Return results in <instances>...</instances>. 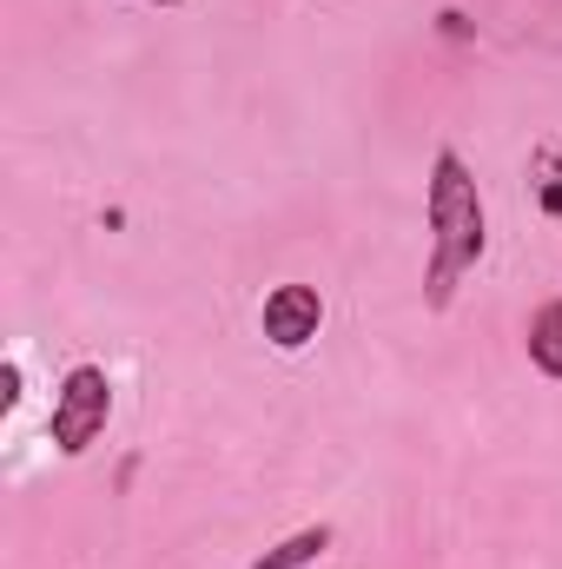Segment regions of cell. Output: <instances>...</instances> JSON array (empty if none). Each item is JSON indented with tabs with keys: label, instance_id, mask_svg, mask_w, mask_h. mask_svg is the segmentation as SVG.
<instances>
[{
	"label": "cell",
	"instance_id": "obj_7",
	"mask_svg": "<svg viewBox=\"0 0 562 569\" xmlns=\"http://www.w3.org/2000/svg\"><path fill=\"white\" fill-rule=\"evenodd\" d=\"M436 27H443L450 40H470V13H456V7H443V13H436Z\"/></svg>",
	"mask_w": 562,
	"mask_h": 569
},
{
	"label": "cell",
	"instance_id": "obj_6",
	"mask_svg": "<svg viewBox=\"0 0 562 569\" xmlns=\"http://www.w3.org/2000/svg\"><path fill=\"white\" fill-rule=\"evenodd\" d=\"M536 166H543V172H550V179H543V192H536V199H543V212H550V219H562V166H556V152H536Z\"/></svg>",
	"mask_w": 562,
	"mask_h": 569
},
{
	"label": "cell",
	"instance_id": "obj_3",
	"mask_svg": "<svg viewBox=\"0 0 562 569\" xmlns=\"http://www.w3.org/2000/svg\"><path fill=\"white\" fill-rule=\"evenodd\" d=\"M259 331H265L279 351H304V345L324 331V298H318L311 284H279V291H265Z\"/></svg>",
	"mask_w": 562,
	"mask_h": 569
},
{
	"label": "cell",
	"instance_id": "obj_1",
	"mask_svg": "<svg viewBox=\"0 0 562 569\" xmlns=\"http://www.w3.org/2000/svg\"><path fill=\"white\" fill-rule=\"evenodd\" d=\"M423 219H430V266H423V305L450 311L456 284L476 272L483 246H490V219H483V192L463 166V152H436L430 159V192H423Z\"/></svg>",
	"mask_w": 562,
	"mask_h": 569
},
{
	"label": "cell",
	"instance_id": "obj_4",
	"mask_svg": "<svg viewBox=\"0 0 562 569\" xmlns=\"http://www.w3.org/2000/svg\"><path fill=\"white\" fill-rule=\"evenodd\" d=\"M331 543H338V530H331V523H304V530H291L284 543H272L252 569H311Z\"/></svg>",
	"mask_w": 562,
	"mask_h": 569
},
{
	"label": "cell",
	"instance_id": "obj_9",
	"mask_svg": "<svg viewBox=\"0 0 562 569\" xmlns=\"http://www.w3.org/2000/svg\"><path fill=\"white\" fill-rule=\"evenodd\" d=\"M159 7H179V0H159Z\"/></svg>",
	"mask_w": 562,
	"mask_h": 569
},
{
	"label": "cell",
	"instance_id": "obj_8",
	"mask_svg": "<svg viewBox=\"0 0 562 569\" xmlns=\"http://www.w3.org/2000/svg\"><path fill=\"white\" fill-rule=\"evenodd\" d=\"M13 398H20V365L0 371V405H13Z\"/></svg>",
	"mask_w": 562,
	"mask_h": 569
},
{
	"label": "cell",
	"instance_id": "obj_2",
	"mask_svg": "<svg viewBox=\"0 0 562 569\" xmlns=\"http://www.w3.org/2000/svg\"><path fill=\"white\" fill-rule=\"evenodd\" d=\"M107 418H113V378L100 365H73L53 391V418H47V437L60 457H87L100 437H107Z\"/></svg>",
	"mask_w": 562,
	"mask_h": 569
},
{
	"label": "cell",
	"instance_id": "obj_5",
	"mask_svg": "<svg viewBox=\"0 0 562 569\" xmlns=\"http://www.w3.org/2000/svg\"><path fill=\"white\" fill-rule=\"evenodd\" d=\"M530 365L543 378H562V298H550L536 318H530Z\"/></svg>",
	"mask_w": 562,
	"mask_h": 569
}]
</instances>
